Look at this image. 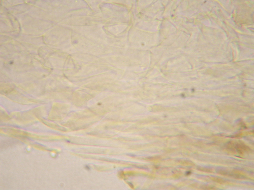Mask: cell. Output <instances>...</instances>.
Returning a JSON list of instances; mask_svg holds the SVG:
<instances>
[{
	"label": "cell",
	"instance_id": "obj_4",
	"mask_svg": "<svg viewBox=\"0 0 254 190\" xmlns=\"http://www.w3.org/2000/svg\"><path fill=\"white\" fill-rule=\"evenodd\" d=\"M198 170L201 172H207V173H212V169L211 168L205 167H199L197 168Z\"/></svg>",
	"mask_w": 254,
	"mask_h": 190
},
{
	"label": "cell",
	"instance_id": "obj_2",
	"mask_svg": "<svg viewBox=\"0 0 254 190\" xmlns=\"http://www.w3.org/2000/svg\"><path fill=\"white\" fill-rule=\"evenodd\" d=\"M216 172L218 174L223 175V176H229L233 178L234 179H248V177L244 175L236 173L235 172H229V171L222 169H217Z\"/></svg>",
	"mask_w": 254,
	"mask_h": 190
},
{
	"label": "cell",
	"instance_id": "obj_3",
	"mask_svg": "<svg viewBox=\"0 0 254 190\" xmlns=\"http://www.w3.org/2000/svg\"><path fill=\"white\" fill-rule=\"evenodd\" d=\"M211 179L213 181L215 182L220 184H229V182L226 180L223 179L219 177H210Z\"/></svg>",
	"mask_w": 254,
	"mask_h": 190
},
{
	"label": "cell",
	"instance_id": "obj_5",
	"mask_svg": "<svg viewBox=\"0 0 254 190\" xmlns=\"http://www.w3.org/2000/svg\"><path fill=\"white\" fill-rule=\"evenodd\" d=\"M203 189H207V190H215L216 189V188H214L210 186H205L203 187Z\"/></svg>",
	"mask_w": 254,
	"mask_h": 190
},
{
	"label": "cell",
	"instance_id": "obj_1",
	"mask_svg": "<svg viewBox=\"0 0 254 190\" xmlns=\"http://www.w3.org/2000/svg\"><path fill=\"white\" fill-rule=\"evenodd\" d=\"M225 146L230 151L235 152L241 155L244 153H249L252 151L249 146L241 141H229L226 143Z\"/></svg>",
	"mask_w": 254,
	"mask_h": 190
}]
</instances>
